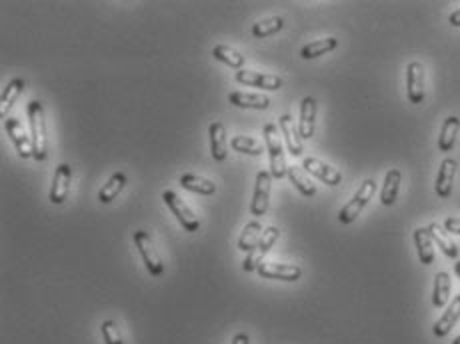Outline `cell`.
I'll return each mask as SVG.
<instances>
[{
	"label": "cell",
	"instance_id": "1",
	"mask_svg": "<svg viewBox=\"0 0 460 344\" xmlns=\"http://www.w3.org/2000/svg\"><path fill=\"white\" fill-rule=\"evenodd\" d=\"M26 113H28V122H30V140H32L34 161H45L46 154H48L45 108L38 100H30Z\"/></svg>",
	"mask_w": 460,
	"mask_h": 344
},
{
	"label": "cell",
	"instance_id": "2",
	"mask_svg": "<svg viewBox=\"0 0 460 344\" xmlns=\"http://www.w3.org/2000/svg\"><path fill=\"white\" fill-rule=\"evenodd\" d=\"M264 142H266V150H268V159H271V174L276 181H280L288 174V166H286V159H284L282 142L278 137V128L275 124L264 126Z\"/></svg>",
	"mask_w": 460,
	"mask_h": 344
},
{
	"label": "cell",
	"instance_id": "3",
	"mask_svg": "<svg viewBox=\"0 0 460 344\" xmlns=\"http://www.w3.org/2000/svg\"><path fill=\"white\" fill-rule=\"evenodd\" d=\"M374 192H376V183H374L372 179L365 181V183L358 186L356 194L346 203L345 207L341 208V212H338V220H341L343 225L354 222V220L358 218V214L363 212V208L367 207L368 203H370V198L374 196Z\"/></svg>",
	"mask_w": 460,
	"mask_h": 344
},
{
	"label": "cell",
	"instance_id": "4",
	"mask_svg": "<svg viewBox=\"0 0 460 344\" xmlns=\"http://www.w3.org/2000/svg\"><path fill=\"white\" fill-rule=\"evenodd\" d=\"M162 200H164L166 207L172 210V214L179 218V222L183 225V229L186 230V232H196V230L200 229V222H198L196 214L192 212V208L188 207L176 192H172V190H164V192H162Z\"/></svg>",
	"mask_w": 460,
	"mask_h": 344
},
{
	"label": "cell",
	"instance_id": "5",
	"mask_svg": "<svg viewBox=\"0 0 460 344\" xmlns=\"http://www.w3.org/2000/svg\"><path fill=\"white\" fill-rule=\"evenodd\" d=\"M135 244H137L138 253L142 256V260H144V264H146V268H148L150 276H162V273H164V264H162L161 256H159L157 249H154V244H152L150 234H148L146 230H137V232H135Z\"/></svg>",
	"mask_w": 460,
	"mask_h": 344
},
{
	"label": "cell",
	"instance_id": "6",
	"mask_svg": "<svg viewBox=\"0 0 460 344\" xmlns=\"http://www.w3.org/2000/svg\"><path fill=\"white\" fill-rule=\"evenodd\" d=\"M278 236H280V230L276 229V227H268V229H264V234H262L260 242L256 244V249H254L253 253L246 254V258H244V262H242L244 273L258 271V266H260V264H264L262 260H264V256H266V254L271 253V249L275 246V242L278 240Z\"/></svg>",
	"mask_w": 460,
	"mask_h": 344
},
{
	"label": "cell",
	"instance_id": "7",
	"mask_svg": "<svg viewBox=\"0 0 460 344\" xmlns=\"http://www.w3.org/2000/svg\"><path fill=\"white\" fill-rule=\"evenodd\" d=\"M271 186H273V174L266 170H260L256 174V183H254V194L251 212L256 218L264 216V212L268 210V198H271Z\"/></svg>",
	"mask_w": 460,
	"mask_h": 344
},
{
	"label": "cell",
	"instance_id": "8",
	"mask_svg": "<svg viewBox=\"0 0 460 344\" xmlns=\"http://www.w3.org/2000/svg\"><path fill=\"white\" fill-rule=\"evenodd\" d=\"M236 82L244 87H256L260 91H278L282 89V78L276 74H260L254 70H236Z\"/></svg>",
	"mask_w": 460,
	"mask_h": 344
},
{
	"label": "cell",
	"instance_id": "9",
	"mask_svg": "<svg viewBox=\"0 0 460 344\" xmlns=\"http://www.w3.org/2000/svg\"><path fill=\"white\" fill-rule=\"evenodd\" d=\"M4 130H6V135L10 137L12 144L16 146V152H19L21 159H30V157H34V152H32V140L26 137V133H24L23 124H21L19 118H6V120H4Z\"/></svg>",
	"mask_w": 460,
	"mask_h": 344
},
{
	"label": "cell",
	"instance_id": "10",
	"mask_svg": "<svg viewBox=\"0 0 460 344\" xmlns=\"http://www.w3.org/2000/svg\"><path fill=\"white\" fill-rule=\"evenodd\" d=\"M302 166H304L306 172H310L312 176H317L319 181H322L324 184H328V186H338V184L343 183V174H341L334 166H330V164H326V162L319 161V159H314V157H306V159L302 161Z\"/></svg>",
	"mask_w": 460,
	"mask_h": 344
},
{
	"label": "cell",
	"instance_id": "11",
	"mask_svg": "<svg viewBox=\"0 0 460 344\" xmlns=\"http://www.w3.org/2000/svg\"><path fill=\"white\" fill-rule=\"evenodd\" d=\"M258 275L271 280H284V282H297L302 276V268L297 264H282V262H264L258 266Z\"/></svg>",
	"mask_w": 460,
	"mask_h": 344
},
{
	"label": "cell",
	"instance_id": "12",
	"mask_svg": "<svg viewBox=\"0 0 460 344\" xmlns=\"http://www.w3.org/2000/svg\"><path fill=\"white\" fill-rule=\"evenodd\" d=\"M406 94L413 104L424 102V67L416 60L406 67Z\"/></svg>",
	"mask_w": 460,
	"mask_h": 344
},
{
	"label": "cell",
	"instance_id": "13",
	"mask_svg": "<svg viewBox=\"0 0 460 344\" xmlns=\"http://www.w3.org/2000/svg\"><path fill=\"white\" fill-rule=\"evenodd\" d=\"M70 179H72V172H70L69 164L67 162L58 164L56 172H54V181H52V186H50V203L62 205L67 200L70 190Z\"/></svg>",
	"mask_w": 460,
	"mask_h": 344
},
{
	"label": "cell",
	"instance_id": "14",
	"mask_svg": "<svg viewBox=\"0 0 460 344\" xmlns=\"http://www.w3.org/2000/svg\"><path fill=\"white\" fill-rule=\"evenodd\" d=\"M459 170V162L455 159H444L440 168H438L437 176V194L438 198H448L452 194V184H455V176Z\"/></svg>",
	"mask_w": 460,
	"mask_h": 344
},
{
	"label": "cell",
	"instance_id": "15",
	"mask_svg": "<svg viewBox=\"0 0 460 344\" xmlns=\"http://www.w3.org/2000/svg\"><path fill=\"white\" fill-rule=\"evenodd\" d=\"M314 124H317V100L312 96H306L300 102L299 133L302 140L314 137Z\"/></svg>",
	"mask_w": 460,
	"mask_h": 344
},
{
	"label": "cell",
	"instance_id": "16",
	"mask_svg": "<svg viewBox=\"0 0 460 344\" xmlns=\"http://www.w3.org/2000/svg\"><path fill=\"white\" fill-rule=\"evenodd\" d=\"M229 102L238 108H253V111H264L271 106V98L260 92H230Z\"/></svg>",
	"mask_w": 460,
	"mask_h": 344
},
{
	"label": "cell",
	"instance_id": "17",
	"mask_svg": "<svg viewBox=\"0 0 460 344\" xmlns=\"http://www.w3.org/2000/svg\"><path fill=\"white\" fill-rule=\"evenodd\" d=\"M414 244L418 251V258L424 266L435 262V240L428 227H420L414 230Z\"/></svg>",
	"mask_w": 460,
	"mask_h": 344
},
{
	"label": "cell",
	"instance_id": "18",
	"mask_svg": "<svg viewBox=\"0 0 460 344\" xmlns=\"http://www.w3.org/2000/svg\"><path fill=\"white\" fill-rule=\"evenodd\" d=\"M208 138H210V152L214 161H227V128L222 122H212L208 126Z\"/></svg>",
	"mask_w": 460,
	"mask_h": 344
},
{
	"label": "cell",
	"instance_id": "19",
	"mask_svg": "<svg viewBox=\"0 0 460 344\" xmlns=\"http://www.w3.org/2000/svg\"><path fill=\"white\" fill-rule=\"evenodd\" d=\"M460 321V295L459 297H455V300L450 302V306L444 310V314L435 322V326H433V332H435V336L438 339H444L452 328H455V324Z\"/></svg>",
	"mask_w": 460,
	"mask_h": 344
},
{
	"label": "cell",
	"instance_id": "20",
	"mask_svg": "<svg viewBox=\"0 0 460 344\" xmlns=\"http://www.w3.org/2000/svg\"><path fill=\"white\" fill-rule=\"evenodd\" d=\"M280 130L284 135V140H286V146H288V152L292 157H300L302 154V138H300V133L295 126V120L290 115H282L280 116Z\"/></svg>",
	"mask_w": 460,
	"mask_h": 344
},
{
	"label": "cell",
	"instance_id": "21",
	"mask_svg": "<svg viewBox=\"0 0 460 344\" xmlns=\"http://www.w3.org/2000/svg\"><path fill=\"white\" fill-rule=\"evenodd\" d=\"M262 234H264V229H262L260 220H253V222H249V225L244 227V230H242L240 238H238V251H240V253H246V254L253 253L254 249H256V244L260 242Z\"/></svg>",
	"mask_w": 460,
	"mask_h": 344
},
{
	"label": "cell",
	"instance_id": "22",
	"mask_svg": "<svg viewBox=\"0 0 460 344\" xmlns=\"http://www.w3.org/2000/svg\"><path fill=\"white\" fill-rule=\"evenodd\" d=\"M459 130H460L459 116H448V118L442 122V130H440V137H438V150H440V152H448V150H452V146H455V142H457Z\"/></svg>",
	"mask_w": 460,
	"mask_h": 344
},
{
	"label": "cell",
	"instance_id": "23",
	"mask_svg": "<svg viewBox=\"0 0 460 344\" xmlns=\"http://www.w3.org/2000/svg\"><path fill=\"white\" fill-rule=\"evenodd\" d=\"M24 89V80L23 78H12L8 82V87L2 91V96H0V118H6L10 108L14 106V102L19 100V96L23 94Z\"/></svg>",
	"mask_w": 460,
	"mask_h": 344
},
{
	"label": "cell",
	"instance_id": "24",
	"mask_svg": "<svg viewBox=\"0 0 460 344\" xmlns=\"http://www.w3.org/2000/svg\"><path fill=\"white\" fill-rule=\"evenodd\" d=\"M400 183H402V174H400V170L392 168V170L387 172L384 184H382V192H380V203H382L384 207H392V205L396 203Z\"/></svg>",
	"mask_w": 460,
	"mask_h": 344
},
{
	"label": "cell",
	"instance_id": "25",
	"mask_svg": "<svg viewBox=\"0 0 460 344\" xmlns=\"http://www.w3.org/2000/svg\"><path fill=\"white\" fill-rule=\"evenodd\" d=\"M336 46H338V38H334V36L321 38V41H314V43H308L306 46H302L300 56H302L304 60H312V58H319L322 54L332 52Z\"/></svg>",
	"mask_w": 460,
	"mask_h": 344
},
{
	"label": "cell",
	"instance_id": "26",
	"mask_svg": "<svg viewBox=\"0 0 460 344\" xmlns=\"http://www.w3.org/2000/svg\"><path fill=\"white\" fill-rule=\"evenodd\" d=\"M124 186H126V174H124V172H115V174L108 179V183L98 190V200H100L102 205L113 203L116 196L122 192Z\"/></svg>",
	"mask_w": 460,
	"mask_h": 344
},
{
	"label": "cell",
	"instance_id": "27",
	"mask_svg": "<svg viewBox=\"0 0 460 344\" xmlns=\"http://www.w3.org/2000/svg\"><path fill=\"white\" fill-rule=\"evenodd\" d=\"M430 234H433V240L437 242L438 246H440V251L446 254L448 258H459V249H457V244H455V240L448 236V230L444 229V227H440L437 222H433L430 227Z\"/></svg>",
	"mask_w": 460,
	"mask_h": 344
},
{
	"label": "cell",
	"instance_id": "28",
	"mask_svg": "<svg viewBox=\"0 0 460 344\" xmlns=\"http://www.w3.org/2000/svg\"><path fill=\"white\" fill-rule=\"evenodd\" d=\"M450 290H452V282H450V275L440 271L435 276V290H433V304L437 308H442L448 299H450Z\"/></svg>",
	"mask_w": 460,
	"mask_h": 344
},
{
	"label": "cell",
	"instance_id": "29",
	"mask_svg": "<svg viewBox=\"0 0 460 344\" xmlns=\"http://www.w3.org/2000/svg\"><path fill=\"white\" fill-rule=\"evenodd\" d=\"M181 186L190 190V192H198V194H207V196L214 194V190H216V184L205 179V176H198V174H183Z\"/></svg>",
	"mask_w": 460,
	"mask_h": 344
},
{
	"label": "cell",
	"instance_id": "30",
	"mask_svg": "<svg viewBox=\"0 0 460 344\" xmlns=\"http://www.w3.org/2000/svg\"><path fill=\"white\" fill-rule=\"evenodd\" d=\"M212 56H214L216 60H220V62H225V65H229V67H232V69L236 70H240L244 67V56H242L238 50H234L232 46L227 45L214 46Z\"/></svg>",
	"mask_w": 460,
	"mask_h": 344
},
{
	"label": "cell",
	"instance_id": "31",
	"mask_svg": "<svg viewBox=\"0 0 460 344\" xmlns=\"http://www.w3.org/2000/svg\"><path fill=\"white\" fill-rule=\"evenodd\" d=\"M286 176L290 179V183L297 186V190H299L300 194H304V196H314L317 194L314 183L306 176V172L302 168H299V166H290Z\"/></svg>",
	"mask_w": 460,
	"mask_h": 344
},
{
	"label": "cell",
	"instance_id": "32",
	"mask_svg": "<svg viewBox=\"0 0 460 344\" xmlns=\"http://www.w3.org/2000/svg\"><path fill=\"white\" fill-rule=\"evenodd\" d=\"M230 146L242 154H251V157H260L264 152V146L262 142H258L253 137H234L230 140Z\"/></svg>",
	"mask_w": 460,
	"mask_h": 344
},
{
	"label": "cell",
	"instance_id": "33",
	"mask_svg": "<svg viewBox=\"0 0 460 344\" xmlns=\"http://www.w3.org/2000/svg\"><path fill=\"white\" fill-rule=\"evenodd\" d=\"M284 21L280 16H273V19H266L262 23H256L253 26V34L256 38H266L271 34H276L278 30H282Z\"/></svg>",
	"mask_w": 460,
	"mask_h": 344
},
{
	"label": "cell",
	"instance_id": "34",
	"mask_svg": "<svg viewBox=\"0 0 460 344\" xmlns=\"http://www.w3.org/2000/svg\"><path fill=\"white\" fill-rule=\"evenodd\" d=\"M100 332H102L104 344H124V341H122V334H120V328H118L116 321L102 322Z\"/></svg>",
	"mask_w": 460,
	"mask_h": 344
},
{
	"label": "cell",
	"instance_id": "35",
	"mask_svg": "<svg viewBox=\"0 0 460 344\" xmlns=\"http://www.w3.org/2000/svg\"><path fill=\"white\" fill-rule=\"evenodd\" d=\"M444 229L448 230V232H452V234H460V218H455V216L446 218L444 220Z\"/></svg>",
	"mask_w": 460,
	"mask_h": 344
},
{
	"label": "cell",
	"instance_id": "36",
	"mask_svg": "<svg viewBox=\"0 0 460 344\" xmlns=\"http://www.w3.org/2000/svg\"><path fill=\"white\" fill-rule=\"evenodd\" d=\"M230 344H251V339H249L246 332H238V334L232 339V343Z\"/></svg>",
	"mask_w": 460,
	"mask_h": 344
},
{
	"label": "cell",
	"instance_id": "37",
	"mask_svg": "<svg viewBox=\"0 0 460 344\" xmlns=\"http://www.w3.org/2000/svg\"><path fill=\"white\" fill-rule=\"evenodd\" d=\"M448 23H450V26H457L459 28L460 26V8L459 10H455L450 16H448Z\"/></svg>",
	"mask_w": 460,
	"mask_h": 344
},
{
	"label": "cell",
	"instance_id": "38",
	"mask_svg": "<svg viewBox=\"0 0 460 344\" xmlns=\"http://www.w3.org/2000/svg\"><path fill=\"white\" fill-rule=\"evenodd\" d=\"M455 273H457V275H459V278H460V260L457 262V264H455Z\"/></svg>",
	"mask_w": 460,
	"mask_h": 344
},
{
	"label": "cell",
	"instance_id": "39",
	"mask_svg": "<svg viewBox=\"0 0 460 344\" xmlns=\"http://www.w3.org/2000/svg\"><path fill=\"white\" fill-rule=\"evenodd\" d=\"M452 344H460V336H457V339L452 341Z\"/></svg>",
	"mask_w": 460,
	"mask_h": 344
}]
</instances>
